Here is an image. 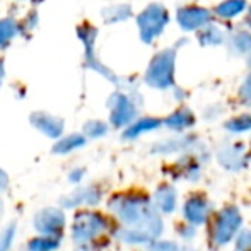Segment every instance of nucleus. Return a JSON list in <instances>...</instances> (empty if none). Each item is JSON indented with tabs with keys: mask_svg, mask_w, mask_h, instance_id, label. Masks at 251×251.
Masks as SVG:
<instances>
[{
	"mask_svg": "<svg viewBox=\"0 0 251 251\" xmlns=\"http://www.w3.org/2000/svg\"><path fill=\"white\" fill-rule=\"evenodd\" d=\"M113 207L123 224L130 227L122 236L126 243H149L162 232L161 217L146 197H122Z\"/></svg>",
	"mask_w": 251,
	"mask_h": 251,
	"instance_id": "obj_1",
	"label": "nucleus"
},
{
	"mask_svg": "<svg viewBox=\"0 0 251 251\" xmlns=\"http://www.w3.org/2000/svg\"><path fill=\"white\" fill-rule=\"evenodd\" d=\"M175 60L176 50L168 48L151 60V65L146 72V82L154 89H169L175 84Z\"/></svg>",
	"mask_w": 251,
	"mask_h": 251,
	"instance_id": "obj_2",
	"label": "nucleus"
},
{
	"mask_svg": "<svg viewBox=\"0 0 251 251\" xmlns=\"http://www.w3.org/2000/svg\"><path fill=\"white\" fill-rule=\"evenodd\" d=\"M168 23H169V14L164 9V5H161V3H151L137 17L140 40L144 43H152L164 31Z\"/></svg>",
	"mask_w": 251,
	"mask_h": 251,
	"instance_id": "obj_3",
	"label": "nucleus"
},
{
	"mask_svg": "<svg viewBox=\"0 0 251 251\" xmlns=\"http://www.w3.org/2000/svg\"><path fill=\"white\" fill-rule=\"evenodd\" d=\"M241 214L236 207H227L219 214L212 229V241L215 246H224L236 238L241 227Z\"/></svg>",
	"mask_w": 251,
	"mask_h": 251,
	"instance_id": "obj_4",
	"label": "nucleus"
},
{
	"mask_svg": "<svg viewBox=\"0 0 251 251\" xmlns=\"http://www.w3.org/2000/svg\"><path fill=\"white\" fill-rule=\"evenodd\" d=\"M96 34H98V29H96V27L91 26V24H87V23L80 24V26L77 27V36H79V40L82 41L84 48H86V65L89 67V69H93V70H96V72H100L101 75H104L108 80H111V82L118 84V79H116L115 74H113L109 69H106V67L102 65L100 60L96 58V53H94Z\"/></svg>",
	"mask_w": 251,
	"mask_h": 251,
	"instance_id": "obj_5",
	"label": "nucleus"
},
{
	"mask_svg": "<svg viewBox=\"0 0 251 251\" xmlns=\"http://www.w3.org/2000/svg\"><path fill=\"white\" fill-rule=\"evenodd\" d=\"M109 104V120L115 126H125L128 123H132V120L137 115V108L133 104V101L130 100L126 94L115 93L111 94L108 101Z\"/></svg>",
	"mask_w": 251,
	"mask_h": 251,
	"instance_id": "obj_6",
	"label": "nucleus"
},
{
	"mask_svg": "<svg viewBox=\"0 0 251 251\" xmlns=\"http://www.w3.org/2000/svg\"><path fill=\"white\" fill-rule=\"evenodd\" d=\"M176 19H178L179 27H183L185 31H195V29H203L210 24L212 14L208 12L203 7H183L176 14Z\"/></svg>",
	"mask_w": 251,
	"mask_h": 251,
	"instance_id": "obj_7",
	"label": "nucleus"
},
{
	"mask_svg": "<svg viewBox=\"0 0 251 251\" xmlns=\"http://www.w3.org/2000/svg\"><path fill=\"white\" fill-rule=\"evenodd\" d=\"M183 214L192 226H201L207 222L208 215H210V205L201 195H193L183 205Z\"/></svg>",
	"mask_w": 251,
	"mask_h": 251,
	"instance_id": "obj_8",
	"label": "nucleus"
},
{
	"mask_svg": "<svg viewBox=\"0 0 251 251\" xmlns=\"http://www.w3.org/2000/svg\"><path fill=\"white\" fill-rule=\"evenodd\" d=\"M219 162L229 171H239L246 166V152L243 146H226L219 151Z\"/></svg>",
	"mask_w": 251,
	"mask_h": 251,
	"instance_id": "obj_9",
	"label": "nucleus"
},
{
	"mask_svg": "<svg viewBox=\"0 0 251 251\" xmlns=\"http://www.w3.org/2000/svg\"><path fill=\"white\" fill-rule=\"evenodd\" d=\"M104 219L98 214H82V217H77L75 224V238L77 239H91L102 231Z\"/></svg>",
	"mask_w": 251,
	"mask_h": 251,
	"instance_id": "obj_10",
	"label": "nucleus"
},
{
	"mask_svg": "<svg viewBox=\"0 0 251 251\" xmlns=\"http://www.w3.org/2000/svg\"><path fill=\"white\" fill-rule=\"evenodd\" d=\"M31 122L38 130H41L48 137H58L63 130L62 120L48 115V113H34V115H31Z\"/></svg>",
	"mask_w": 251,
	"mask_h": 251,
	"instance_id": "obj_11",
	"label": "nucleus"
},
{
	"mask_svg": "<svg viewBox=\"0 0 251 251\" xmlns=\"http://www.w3.org/2000/svg\"><path fill=\"white\" fill-rule=\"evenodd\" d=\"M164 123L168 128L176 130V132H183V130L190 128L195 123V116H193V113L188 108H179L173 115H169Z\"/></svg>",
	"mask_w": 251,
	"mask_h": 251,
	"instance_id": "obj_12",
	"label": "nucleus"
},
{
	"mask_svg": "<svg viewBox=\"0 0 251 251\" xmlns=\"http://www.w3.org/2000/svg\"><path fill=\"white\" fill-rule=\"evenodd\" d=\"M154 200H155V207H157L159 210L164 212V214H171V212L176 208L175 188L169 185L159 186L157 192H155V195H154Z\"/></svg>",
	"mask_w": 251,
	"mask_h": 251,
	"instance_id": "obj_13",
	"label": "nucleus"
},
{
	"mask_svg": "<svg viewBox=\"0 0 251 251\" xmlns=\"http://www.w3.org/2000/svg\"><path fill=\"white\" fill-rule=\"evenodd\" d=\"M161 126V120L157 118H142V120H137L135 123L128 126L125 130V139H135V137L142 135L146 132H152V130L159 128Z\"/></svg>",
	"mask_w": 251,
	"mask_h": 251,
	"instance_id": "obj_14",
	"label": "nucleus"
},
{
	"mask_svg": "<svg viewBox=\"0 0 251 251\" xmlns=\"http://www.w3.org/2000/svg\"><path fill=\"white\" fill-rule=\"evenodd\" d=\"M101 16L106 24H116L128 19L132 16V9H130V5H125V3H122V5H111L102 9Z\"/></svg>",
	"mask_w": 251,
	"mask_h": 251,
	"instance_id": "obj_15",
	"label": "nucleus"
},
{
	"mask_svg": "<svg viewBox=\"0 0 251 251\" xmlns=\"http://www.w3.org/2000/svg\"><path fill=\"white\" fill-rule=\"evenodd\" d=\"M19 33V24L10 17L0 19V50L7 48Z\"/></svg>",
	"mask_w": 251,
	"mask_h": 251,
	"instance_id": "obj_16",
	"label": "nucleus"
},
{
	"mask_svg": "<svg viewBox=\"0 0 251 251\" xmlns=\"http://www.w3.org/2000/svg\"><path fill=\"white\" fill-rule=\"evenodd\" d=\"M246 9V0H226V2L219 3L215 7V14L219 17H224V19H231L236 17Z\"/></svg>",
	"mask_w": 251,
	"mask_h": 251,
	"instance_id": "obj_17",
	"label": "nucleus"
},
{
	"mask_svg": "<svg viewBox=\"0 0 251 251\" xmlns=\"http://www.w3.org/2000/svg\"><path fill=\"white\" fill-rule=\"evenodd\" d=\"M199 40L201 45H205V47H215V45L224 43V33H222L215 24H208V26L203 27V31L200 33Z\"/></svg>",
	"mask_w": 251,
	"mask_h": 251,
	"instance_id": "obj_18",
	"label": "nucleus"
},
{
	"mask_svg": "<svg viewBox=\"0 0 251 251\" xmlns=\"http://www.w3.org/2000/svg\"><path fill=\"white\" fill-rule=\"evenodd\" d=\"M84 144H86V139H84L82 135H77V133H74V135H69L67 139L60 140L53 151L58 152V154H65V152H70V151L77 149V147L84 146Z\"/></svg>",
	"mask_w": 251,
	"mask_h": 251,
	"instance_id": "obj_19",
	"label": "nucleus"
},
{
	"mask_svg": "<svg viewBox=\"0 0 251 251\" xmlns=\"http://www.w3.org/2000/svg\"><path fill=\"white\" fill-rule=\"evenodd\" d=\"M231 48L238 53H250L251 51V34L248 31H238L231 38Z\"/></svg>",
	"mask_w": 251,
	"mask_h": 251,
	"instance_id": "obj_20",
	"label": "nucleus"
},
{
	"mask_svg": "<svg viewBox=\"0 0 251 251\" xmlns=\"http://www.w3.org/2000/svg\"><path fill=\"white\" fill-rule=\"evenodd\" d=\"M226 128L232 133L248 132V130H251V115H241V116H236V118L229 120V122L226 123Z\"/></svg>",
	"mask_w": 251,
	"mask_h": 251,
	"instance_id": "obj_21",
	"label": "nucleus"
},
{
	"mask_svg": "<svg viewBox=\"0 0 251 251\" xmlns=\"http://www.w3.org/2000/svg\"><path fill=\"white\" fill-rule=\"evenodd\" d=\"M84 132L87 133L89 137H101L104 135L106 132H108V126H106V123L102 122H89L86 123V126H84Z\"/></svg>",
	"mask_w": 251,
	"mask_h": 251,
	"instance_id": "obj_22",
	"label": "nucleus"
},
{
	"mask_svg": "<svg viewBox=\"0 0 251 251\" xmlns=\"http://www.w3.org/2000/svg\"><path fill=\"white\" fill-rule=\"evenodd\" d=\"M236 251H251V232H243L236 239Z\"/></svg>",
	"mask_w": 251,
	"mask_h": 251,
	"instance_id": "obj_23",
	"label": "nucleus"
},
{
	"mask_svg": "<svg viewBox=\"0 0 251 251\" xmlns=\"http://www.w3.org/2000/svg\"><path fill=\"white\" fill-rule=\"evenodd\" d=\"M36 245V250L34 251H50L51 248H55L56 245H58V241H51V239H34L33 243H31V246Z\"/></svg>",
	"mask_w": 251,
	"mask_h": 251,
	"instance_id": "obj_24",
	"label": "nucleus"
},
{
	"mask_svg": "<svg viewBox=\"0 0 251 251\" xmlns=\"http://www.w3.org/2000/svg\"><path fill=\"white\" fill-rule=\"evenodd\" d=\"M155 251H178V246L175 243H159V245L154 246Z\"/></svg>",
	"mask_w": 251,
	"mask_h": 251,
	"instance_id": "obj_25",
	"label": "nucleus"
},
{
	"mask_svg": "<svg viewBox=\"0 0 251 251\" xmlns=\"http://www.w3.org/2000/svg\"><path fill=\"white\" fill-rule=\"evenodd\" d=\"M5 185H7V176L3 175L2 171H0V188H3Z\"/></svg>",
	"mask_w": 251,
	"mask_h": 251,
	"instance_id": "obj_26",
	"label": "nucleus"
},
{
	"mask_svg": "<svg viewBox=\"0 0 251 251\" xmlns=\"http://www.w3.org/2000/svg\"><path fill=\"white\" fill-rule=\"evenodd\" d=\"M3 74H5V69H3V62H2V60H0V84H2Z\"/></svg>",
	"mask_w": 251,
	"mask_h": 251,
	"instance_id": "obj_27",
	"label": "nucleus"
},
{
	"mask_svg": "<svg viewBox=\"0 0 251 251\" xmlns=\"http://www.w3.org/2000/svg\"><path fill=\"white\" fill-rule=\"evenodd\" d=\"M248 24H250V27H251V7H250V12H248Z\"/></svg>",
	"mask_w": 251,
	"mask_h": 251,
	"instance_id": "obj_28",
	"label": "nucleus"
},
{
	"mask_svg": "<svg viewBox=\"0 0 251 251\" xmlns=\"http://www.w3.org/2000/svg\"><path fill=\"white\" fill-rule=\"evenodd\" d=\"M246 86L251 87V74H250V77H248V80H246Z\"/></svg>",
	"mask_w": 251,
	"mask_h": 251,
	"instance_id": "obj_29",
	"label": "nucleus"
},
{
	"mask_svg": "<svg viewBox=\"0 0 251 251\" xmlns=\"http://www.w3.org/2000/svg\"><path fill=\"white\" fill-rule=\"evenodd\" d=\"M33 2H43V0H33Z\"/></svg>",
	"mask_w": 251,
	"mask_h": 251,
	"instance_id": "obj_30",
	"label": "nucleus"
},
{
	"mask_svg": "<svg viewBox=\"0 0 251 251\" xmlns=\"http://www.w3.org/2000/svg\"><path fill=\"white\" fill-rule=\"evenodd\" d=\"M248 62H250V65H251V55H250V60H248Z\"/></svg>",
	"mask_w": 251,
	"mask_h": 251,
	"instance_id": "obj_31",
	"label": "nucleus"
}]
</instances>
